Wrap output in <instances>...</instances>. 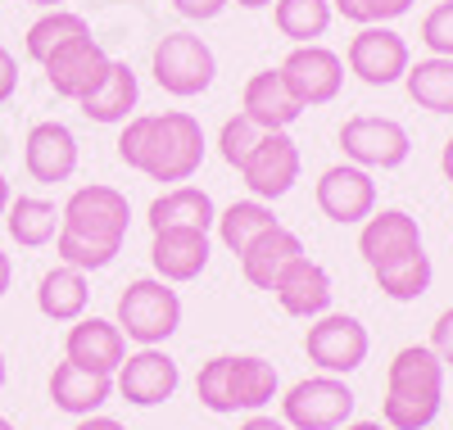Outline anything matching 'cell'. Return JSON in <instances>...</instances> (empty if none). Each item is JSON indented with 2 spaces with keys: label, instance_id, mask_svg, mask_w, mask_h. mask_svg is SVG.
<instances>
[{
  "label": "cell",
  "instance_id": "f6af8a7d",
  "mask_svg": "<svg viewBox=\"0 0 453 430\" xmlns=\"http://www.w3.org/2000/svg\"><path fill=\"white\" fill-rule=\"evenodd\" d=\"M236 5H241V10H268L273 0H236Z\"/></svg>",
  "mask_w": 453,
  "mask_h": 430
},
{
  "label": "cell",
  "instance_id": "f546056e",
  "mask_svg": "<svg viewBox=\"0 0 453 430\" xmlns=\"http://www.w3.org/2000/svg\"><path fill=\"white\" fill-rule=\"evenodd\" d=\"M78 36H91V23L78 14V10H46L42 19H36L23 36V50L32 64H46L59 46L78 42Z\"/></svg>",
  "mask_w": 453,
  "mask_h": 430
},
{
  "label": "cell",
  "instance_id": "cb8c5ba5",
  "mask_svg": "<svg viewBox=\"0 0 453 430\" xmlns=\"http://www.w3.org/2000/svg\"><path fill=\"white\" fill-rule=\"evenodd\" d=\"M299 254H304V241L295 236L290 227H273V231H263V236L241 254V277L254 286V290H268L273 295V281L286 272V263H295Z\"/></svg>",
  "mask_w": 453,
  "mask_h": 430
},
{
  "label": "cell",
  "instance_id": "8992f818",
  "mask_svg": "<svg viewBox=\"0 0 453 430\" xmlns=\"http://www.w3.org/2000/svg\"><path fill=\"white\" fill-rule=\"evenodd\" d=\"M150 73H155L159 91H168L173 100H196L213 87L218 55L196 32H168V36H159V46L150 50Z\"/></svg>",
  "mask_w": 453,
  "mask_h": 430
},
{
  "label": "cell",
  "instance_id": "1f68e13d",
  "mask_svg": "<svg viewBox=\"0 0 453 430\" xmlns=\"http://www.w3.org/2000/svg\"><path fill=\"white\" fill-rule=\"evenodd\" d=\"M372 277H376V290H381L386 299H395V303H418V299L431 290V281H435V267H431V254L422 250V254H412V258H403V263H395V267L372 272Z\"/></svg>",
  "mask_w": 453,
  "mask_h": 430
},
{
  "label": "cell",
  "instance_id": "60d3db41",
  "mask_svg": "<svg viewBox=\"0 0 453 430\" xmlns=\"http://www.w3.org/2000/svg\"><path fill=\"white\" fill-rule=\"evenodd\" d=\"M10 281H14V263H10V254L0 250V299L10 295Z\"/></svg>",
  "mask_w": 453,
  "mask_h": 430
},
{
  "label": "cell",
  "instance_id": "ab89813d",
  "mask_svg": "<svg viewBox=\"0 0 453 430\" xmlns=\"http://www.w3.org/2000/svg\"><path fill=\"white\" fill-rule=\"evenodd\" d=\"M73 430H127V426L104 417V412H96V417H78V426H73Z\"/></svg>",
  "mask_w": 453,
  "mask_h": 430
},
{
  "label": "cell",
  "instance_id": "83f0119b",
  "mask_svg": "<svg viewBox=\"0 0 453 430\" xmlns=\"http://www.w3.org/2000/svg\"><path fill=\"white\" fill-rule=\"evenodd\" d=\"M403 87L412 96V104L426 113H449L453 119V59L444 55H426L418 64H408Z\"/></svg>",
  "mask_w": 453,
  "mask_h": 430
},
{
  "label": "cell",
  "instance_id": "ee69618b",
  "mask_svg": "<svg viewBox=\"0 0 453 430\" xmlns=\"http://www.w3.org/2000/svg\"><path fill=\"white\" fill-rule=\"evenodd\" d=\"M340 430H390L386 421H349V426H340Z\"/></svg>",
  "mask_w": 453,
  "mask_h": 430
},
{
  "label": "cell",
  "instance_id": "d590c367",
  "mask_svg": "<svg viewBox=\"0 0 453 430\" xmlns=\"http://www.w3.org/2000/svg\"><path fill=\"white\" fill-rule=\"evenodd\" d=\"M431 349H435V358L444 363V367H453V303L435 318V326H431V340H426Z\"/></svg>",
  "mask_w": 453,
  "mask_h": 430
},
{
  "label": "cell",
  "instance_id": "277c9868",
  "mask_svg": "<svg viewBox=\"0 0 453 430\" xmlns=\"http://www.w3.org/2000/svg\"><path fill=\"white\" fill-rule=\"evenodd\" d=\"M281 389V376L268 358L258 354H218L196 376V399L213 417L232 412H263Z\"/></svg>",
  "mask_w": 453,
  "mask_h": 430
},
{
  "label": "cell",
  "instance_id": "3957f363",
  "mask_svg": "<svg viewBox=\"0 0 453 430\" xmlns=\"http://www.w3.org/2000/svg\"><path fill=\"white\" fill-rule=\"evenodd\" d=\"M444 363L431 344H403L386 367L381 421L390 430H426L444 408Z\"/></svg>",
  "mask_w": 453,
  "mask_h": 430
},
{
  "label": "cell",
  "instance_id": "7c38bea8",
  "mask_svg": "<svg viewBox=\"0 0 453 430\" xmlns=\"http://www.w3.org/2000/svg\"><path fill=\"white\" fill-rule=\"evenodd\" d=\"M299 168H304V159H299L295 136L290 132H263L258 145H254V154H250L245 168H241V181L250 186L254 200L273 204V200H281V195L295 190Z\"/></svg>",
  "mask_w": 453,
  "mask_h": 430
},
{
  "label": "cell",
  "instance_id": "ac0fdd59",
  "mask_svg": "<svg viewBox=\"0 0 453 430\" xmlns=\"http://www.w3.org/2000/svg\"><path fill=\"white\" fill-rule=\"evenodd\" d=\"M78 159H82L78 136H73V127L59 123V119L36 123L27 132V141H23V168H27L32 181H42V186L68 181L73 173H78Z\"/></svg>",
  "mask_w": 453,
  "mask_h": 430
},
{
  "label": "cell",
  "instance_id": "8fae6325",
  "mask_svg": "<svg viewBox=\"0 0 453 430\" xmlns=\"http://www.w3.org/2000/svg\"><path fill=\"white\" fill-rule=\"evenodd\" d=\"M408 64H412V50H408V42L390 23L358 27L349 50H345V68L358 77L363 87H395V82H403Z\"/></svg>",
  "mask_w": 453,
  "mask_h": 430
},
{
  "label": "cell",
  "instance_id": "d4e9b609",
  "mask_svg": "<svg viewBox=\"0 0 453 430\" xmlns=\"http://www.w3.org/2000/svg\"><path fill=\"white\" fill-rule=\"evenodd\" d=\"M136 104H141V82H136L132 64H123V59H113L104 82L87 100H78L82 119H91V123H127L136 113Z\"/></svg>",
  "mask_w": 453,
  "mask_h": 430
},
{
  "label": "cell",
  "instance_id": "4316f807",
  "mask_svg": "<svg viewBox=\"0 0 453 430\" xmlns=\"http://www.w3.org/2000/svg\"><path fill=\"white\" fill-rule=\"evenodd\" d=\"M5 227H10V241L23 250H46L59 236V209L42 195H14L10 209H5Z\"/></svg>",
  "mask_w": 453,
  "mask_h": 430
},
{
  "label": "cell",
  "instance_id": "7402d4cb",
  "mask_svg": "<svg viewBox=\"0 0 453 430\" xmlns=\"http://www.w3.org/2000/svg\"><path fill=\"white\" fill-rule=\"evenodd\" d=\"M113 399V376H100V372H87L78 363H55L50 372V403L68 417H96L104 403Z\"/></svg>",
  "mask_w": 453,
  "mask_h": 430
},
{
  "label": "cell",
  "instance_id": "4dcf8cb0",
  "mask_svg": "<svg viewBox=\"0 0 453 430\" xmlns=\"http://www.w3.org/2000/svg\"><path fill=\"white\" fill-rule=\"evenodd\" d=\"M331 19H335L331 0H273V23H277V32L286 36V42H295V46L322 42Z\"/></svg>",
  "mask_w": 453,
  "mask_h": 430
},
{
  "label": "cell",
  "instance_id": "8d00e7d4",
  "mask_svg": "<svg viewBox=\"0 0 453 430\" xmlns=\"http://www.w3.org/2000/svg\"><path fill=\"white\" fill-rule=\"evenodd\" d=\"M226 5H232V0H173V10L191 23H213Z\"/></svg>",
  "mask_w": 453,
  "mask_h": 430
},
{
  "label": "cell",
  "instance_id": "f1b7e54d",
  "mask_svg": "<svg viewBox=\"0 0 453 430\" xmlns=\"http://www.w3.org/2000/svg\"><path fill=\"white\" fill-rule=\"evenodd\" d=\"M277 227V213H273V204H263V200H236V204H226L222 213H218V222H213V231H218V241L232 250L236 258L263 236V231H273Z\"/></svg>",
  "mask_w": 453,
  "mask_h": 430
},
{
  "label": "cell",
  "instance_id": "7a4b0ae2",
  "mask_svg": "<svg viewBox=\"0 0 453 430\" xmlns=\"http://www.w3.org/2000/svg\"><path fill=\"white\" fill-rule=\"evenodd\" d=\"M132 227V204L119 186H78L68 195V204L59 209V236H55V254L59 263L78 267V272H100L123 254Z\"/></svg>",
  "mask_w": 453,
  "mask_h": 430
},
{
  "label": "cell",
  "instance_id": "d6986e66",
  "mask_svg": "<svg viewBox=\"0 0 453 430\" xmlns=\"http://www.w3.org/2000/svg\"><path fill=\"white\" fill-rule=\"evenodd\" d=\"M273 295H277L281 312H290V318H299V322H313V318H322V312H331L335 286H331V272L318 258L299 254L295 263H286V272L273 281Z\"/></svg>",
  "mask_w": 453,
  "mask_h": 430
},
{
  "label": "cell",
  "instance_id": "5bb4252c",
  "mask_svg": "<svg viewBox=\"0 0 453 430\" xmlns=\"http://www.w3.org/2000/svg\"><path fill=\"white\" fill-rule=\"evenodd\" d=\"M313 200L335 227H363L376 213V181L358 164H331L313 186Z\"/></svg>",
  "mask_w": 453,
  "mask_h": 430
},
{
  "label": "cell",
  "instance_id": "e575fe53",
  "mask_svg": "<svg viewBox=\"0 0 453 430\" xmlns=\"http://www.w3.org/2000/svg\"><path fill=\"white\" fill-rule=\"evenodd\" d=\"M422 46H426V55L453 59V0H440V5L426 10V19H422Z\"/></svg>",
  "mask_w": 453,
  "mask_h": 430
},
{
  "label": "cell",
  "instance_id": "f35d334b",
  "mask_svg": "<svg viewBox=\"0 0 453 430\" xmlns=\"http://www.w3.org/2000/svg\"><path fill=\"white\" fill-rule=\"evenodd\" d=\"M241 430H290L281 417H273V412H250L245 421H241Z\"/></svg>",
  "mask_w": 453,
  "mask_h": 430
},
{
  "label": "cell",
  "instance_id": "7dc6e473",
  "mask_svg": "<svg viewBox=\"0 0 453 430\" xmlns=\"http://www.w3.org/2000/svg\"><path fill=\"white\" fill-rule=\"evenodd\" d=\"M0 389H5V354H0Z\"/></svg>",
  "mask_w": 453,
  "mask_h": 430
},
{
  "label": "cell",
  "instance_id": "44dd1931",
  "mask_svg": "<svg viewBox=\"0 0 453 430\" xmlns=\"http://www.w3.org/2000/svg\"><path fill=\"white\" fill-rule=\"evenodd\" d=\"M241 113L258 132H290L299 123V113H304V104L290 96V87L281 82L277 68H263L241 91Z\"/></svg>",
  "mask_w": 453,
  "mask_h": 430
},
{
  "label": "cell",
  "instance_id": "ffe728a7",
  "mask_svg": "<svg viewBox=\"0 0 453 430\" xmlns=\"http://www.w3.org/2000/svg\"><path fill=\"white\" fill-rule=\"evenodd\" d=\"M64 358L87 367V372L113 376L123 367V358H127V335L119 331V322H109V318H78V322H68Z\"/></svg>",
  "mask_w": 453,
  "mask_h": 430
},
{
  "label": "cell",
  "instance_id": "4fadbf2b",
  "mask_svg": "<svg viewBox=\"0 0 453 430\" xmlns=\"http://www.w3.org/2000/svg\"><path fill=\"white\" fill-rule=\"evenodd\" d=\"M181 385V367L164 349H136L123 358V367L113 372V395L132 408H159L177 395Z\"/></svg>",
  "mask_w": 453,
  "mask_h": 430
},
{
  "label": "cell",
  "instance_id": "5b68a950",
  "mask_svg": "<svg viewBox=\"0 0 453 430\" xmlns=\"http://www.w3.org/2000/svg\"><path fill=\"white\" fill-rule=\"evenodd\" d=\"M119 331L141 344V349H164V340H173L181 331V295L159 281V277H136L123 286L119 308H113Z\"/></svg>",
  "mask_w": 453,
  "mask_h": 430
},
{
  "label": "cell",
  "instance_id": "74e56055",
  "mask_svg": "<svg viewBox=\"0 0 453 430\" xmlns=\"http://www.w3.org/2000/svg\"><path fill=\"white\" fill-rule=\"evenodd\" d=\"M14 91H19V59L0 46V104H10Z\"/></svg>",
  "mask_w": 453,
  "mask_h": 430
},
{
  "label": "cell",
  "instance_id": "c3c4849f",
  "mask_svg": "<svg viewBox=\"0 0 453 430\" xmlns=\"http://www.w3.org/2000/svg\"><path fill=\"white\" fill-rule=\"evenodd\" d=\"M0 430H14V421H10V417H0Z\"/></svg>",
  "mask_w": 453,
  "mask_h": 430
},
{
  "label": "cell",
  "instance_id": "ba28073f",
  "mask_svg": "<svg viewBox=\"0 0 453 430\" xmlns=\"http://www.w3.org/2000/svg\"><path fill=\"white\" fill-rule=\"evenodd\" d=\"M340 150H345V164H358L367 173H395L408 164L412 136L399 119H386V113H354L340 127Z\"/></svg>",
  "mask_w": 453,
  "mask_h": 430
},
{
  "label": "cell",
  "instance_id": "d6a6232c",
  "mask_svg": "<svg viewBox=\"0 0 453 430\" xmlns=\"http://www.w3.org/2000/svg\"><path fill=\"white\" fill-rule=\"evenodd\" d=\"M258 136H263V132L245 119V113H232V119L222 123V132H218V154H222V164L241 173L245 159L254 154V145H258Z\"/></svg>",
  "mask_w": 453,
  "mask_h": 430
},
{
  "label": "cell",
  "instance_id": "7bdbcfd3",
  "mask_svg": "<svg viewBox=\"0 0 453 430\" xmlns=\"http://www.w3.org/2000/svg\"><path fill=\"white\" fill-rule=\"evenodd\" d=\"M10 200H14V190H10V177L0 173V218H5V209H10Z\"/></svg>",
  "mask_w": 453,
  "mask_h": 430
},
{
  "label": "cell",
  "instance_id": "836d02e7",
  "mask_svg": "<svg viewBox=\"0 0 453 430\" xmlns=\"http://www.w3.org/2000/svg\"><path fill=\"white\" fill-rule=\"evenodd\" d=\"M331 10L340 19H349L358 27H372V23H395L412 10V0H331Z\"/></svg>",
  "mask_w": 453,
  "mask_h": 430
},
{
  "label": "cell",
  "instance_id": "b9f144b4",
  "mask_svg": "<svg viewBox=\"0 0 453 430\" xmlns=\"http://www.w3.org/2000/svg\"><path fill=\"white\" fill-rule=\"evenodd\" d=\"M440 173H444V181L453 186V136H449L444 150H440Z\"/></svg>",
  "mask_w": 453,
  "mask_h": 430
},
{
  "label": "cell",
  "instance_id": "2e32d148",
  "mask_svg": "<svg viewBox=\"0 0 453 430\" xmlns=\"http://www.w3.org/2000/svg\"><path fill=\"white\" fill-rule=\"evenodd\" d=\"M109 55H104V46L96 42V36H78V42H68V46H59L42 68H46V82H50V91L59 96V100H87L100 82H104V73H109Z\"/></svg>",
  "mask_w": 453,
  "mask_h": 430
},
{
  "label": "cell",
  "instance_id": "9c48e42d",
  "mask_svg": "<svg viewBox=\"0 0 453 430\" xmlns=\"http://www.w3.org/2000/svg\"><path fill=\"white\" fill-rule=\"evenodd\" d=\"M304 354L326 376H349L367 363L372 335L354 312H322V318H313L309 331H304Z\"/></svg>",
  "mask_w": 453,
  "mask_h": 430
},
{
  "label": "cell",
  "instance_id": "bcb514c9",
  "mask_svg": "<svg viewBox=\"0 0 453 430\" xmlns=\"http://www.w3.org/2000/svg\"><path fill=\"white\" fill-rule=\"evenodd\" d=\"M27 5H36V10H64V0H27Z\"/></svg>",
  "mask_w": 453,
  "mask_h": 430
},
{
  "label": "cell",
  "instance_id": "603a6c76",
  "mask_svg": "<svg viewBox=\"0 0 453 430\" xmlns=\"http://www.w3.org/2000/svg\"><path fill=\"white\" fill-rule=\"evenodd\" d=\"M145 222H150V231H168V227L213 231V222H218V204H213V195H209L204 186L181 181V186H168L164 195H155V200H150Z\"/></svg>",
  "mask_w": 453,
  "mask_h": 430
},
{
  "label": "cell",
  "instance_id": "e0dca14e",
  "mask_svg": "<svg viewBox=\"0 0 453 430\" xmlns=\"http://www.w3.org/2000/svg\"><path fill=\"white\" fill-rule=\"evenodd\" d=\"M209 254H213L209 231H196V227L150 231V267H155V277L168 281V286L196 281L200 272L209 267Z\"/></svg>",
  "mask_w": 453,
  "mask_h": 430
},
{
  "label": "cell",
  "instance_id": "9a60e30c",
  "mask_svg": "<svg viewBox=\"0 0 453 430\" xmlns=\"http://www.w3.org/2000/svg\"><path fill=\"white\" fill-rule=\"evenodd\" d=\"M422 227L412 213L403 209H376L363 227H358V254L372 272H381V267H395L412 254H422Z\"/></svg>",
  "mask_w": 453,
  "mask_h": 430
},
{
  "label": "cell",
  "instance_id": "52a82bcc",
  "mask_svg": "<svg viewBox=\"0 0 453 430\" xmlns=\"http://www.w3.org/2000/svg\"><path fill=\"white\" fill-rule=\"evenodd\" d=\"M358 395L349 389L345 376H304L295 380L286 395H281V421L290 430H340L354 421Z\"/></svg>",
  "mask_w": 453,
  "mask_h": 430
},
{
  "label": "cell",
  "instance_id": "6da1fadb",
  "mask_svg": "<svg viewBox=\"0 0 453 430\" xmlns=\"http://www.w3.org/2000/svg\"><path fill=\"white\" fill-rule=\"evenodd\" d=\"M204 127L196 113L186 109H164V113H132L119 132V159L150 177V181H168L181 186L191 181L204 164Z\"/></svg>",
  "mask_w": 453,
  "mask_h": 430
},
{
  "label": "cell",
  "instance_id": "30bf717a",
  "mask_svg": "<svg viewBox=\"0 0 453 430\" xmlns=\"http://www.w3.org/2000/svg\"><path fill=\"white\" fill-rule=\"evenodd\" d=\"M281 82L290 87V96L304 104V109H322L340 96V87H345V59H340L331 46L322 42H309V46H295L281 64Z\"/></svg>",
  "mask_w": 453,
  "mask_h": 430
},
{
  "label": "cell",
  "instance_id": "484cf974",
  "mask_svg": "<svg viewBox=\"0 0 453 430\" xmlns=\"http://www.w3.org/2000/svg\"><path fill=\"white\" fill-rule=\"evenodd\" d=\"M87 303H91V286H87V272L78 267H50L42 281H36V308H42V318L50 322H78L87 318Z\"/></svg>",
  "mask_w": 453,
  "mask_h": 430
}]
</instances>
